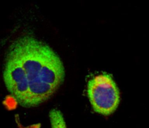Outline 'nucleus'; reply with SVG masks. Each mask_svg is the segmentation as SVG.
Returning <instances> with one entry per match:
<instances>
[{
	"label": "nucleus",
	"mask_w": 149,
	"mask_h": 128,
	"mask_svg": "<svg viewBox=\"0 0 149 128\" xmlns=\"http://www.w3.org/2000/svg\"><path fill=\"white\" fill-rule=\"evenodd\" d=\"M87 94L97 113L109 116L116 111L120 103V91L112 75L104 73L90 79Z\"/></svg>",
	"instance_id": "f03ea898"
},
{
	"label": "nucleus",
	"mask_w": 149,
	"mask_h": 128,
	"mask_svg": "<svg viewBox=\"0 0 149 128\" xmlns=\"http://www.w3.org/2000/svg\"><path fill=\"white\" fill-rule=\"evenodd\" d=\"M64 76L60 57L34 36H22L9 47L3 78L7 90L20 106L35 107L49 100Z\"/></svg>",
	"instance_id": "f257e3e1"
},
{
	"label": "nucleus",
	"mask_w": 149,
	"mask_h": 128,
	"mask_svg": "<svg viewBox=\"0 0 149 128\" xmlns=\"http://www.w3.org/2000/svg\"><path fill=\"white\" fill-rule=\"evenodd\" d=\"M52 128H67L62 113L58 109H53L49 113Z\"/></svg>",
	"instance_id": "7ed1b4c3"
}]
</instances>
